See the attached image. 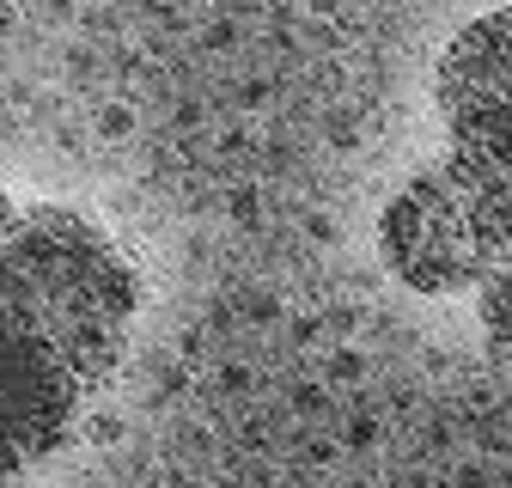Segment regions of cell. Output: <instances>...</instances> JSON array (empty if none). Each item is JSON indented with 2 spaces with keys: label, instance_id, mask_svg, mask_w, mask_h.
Wrapping results in <instances>:
<instances>
[{
  "label": "cell",
  "instance_id": "1",
  "mask_svg": "<svg viewBox=\"0 0 512 488\" xmlns=\"http://www.w3.org/2000/svg\"><path fill=\"white\" fill-rule=\"evenodd\" d=\"M141 312V269L68 202L0 196V482L74 440L116 379Z\"/></svg>",
  "mask_w": 512,
  "mask_h": 488
},
{
  "label": "cell",
  "instance_id": "2",
  "mask_svg": "<svg viewBox=\"0 0 512 488\" xmlns=\"http://www.w3.org/2000/svg\"><path fill=\"white\" fill-rule=\"evenodd\" d=\"M445 165L415 177L470 275L512 263V7L470 19L433 68Z\"/></svg>",
  "mask_w": 512,
  "mask_h": 488
}]
</instances>
